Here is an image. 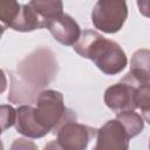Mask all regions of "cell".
<instances>
[{
    "label": "cell",
    "instance_id": "cell-1",
    "mask_svg": "<svg viewBox=\"0 0 150 150\" xmlns=\"http://www.w3.org/2000/svg\"><path fill=\"white\" fill-rule=\"evenodd\" d=\"M43 52L45 48H40L26 56L18 64L16 70L12 73V88L8 101L30 103L36 100L41 89L52 81L57 64L49 49L40 62Z\"/></svg>",
    "mask_w": 150,
    "mask_h": 150
},
{
    "label": "cell",
    "instance_id": "cell-2",
    "mask_svg": "<svg viewBox=\"0 0 150 150\" xmlns=\"http://www.w3.org/2000/svg\"><path fill=\"white\" fill-rule=\"evenodd\" d=\"M74 50L88 59L105 75H116L127 66V55L122 47L96 30L86 29L73 45Z\"/></svg>",
    "mask_w": 150,
    "mask_h": 150
},
{
    "label": "cell",
    "instance_id": "cell-3",
    "mask_svg": "<svg viewBox=\"0 0 150 150\" xmlns=\"http://www.w3.org/2000/svg\"><path fill=\"white\" fill-rule=\"evenodd\" d=\"M34 115L38 122L50 131H56L64 122L76 120L74 111L64 105L63 95L53 89L41 90L35 100Z\"/></svg>",
    "mask_w": 150,
    "mask_h": 150
},
{
    "label": "cell",
    "instance_id": "cell-4",
    "mask_svg": "<svg viewBox=\"0 0 150 150\" xmlns=\"http://www.w3.org/2000/svg\"><path fill=\"white\" fill-rule=\"evenodd\" d=\"M128 18L127 0H97L91 11L94 27L103 33H117Z\"/></svg>",
    "mask_w": 150,
    "mask_h": 150
},
{
    "label": "cell",
    "instance_id": "cell-5",
    "mask_svg": "<svg viewBox=\"0 0 150 150\" xmlns=\"http://www.w3.org/2000/svg\"><path fill=\"white\" fill-rule=\"evenodd\" d=\"M56 141L45 146V149H63V150H83L88 146L90 139L95 136L96 130L77 123L76 120L64 122L56 131Z\"/></svg>",
    "mask_w": 150,
    "mask_h": 150
},
{
    "label": "cell",
    "instance_id": "cell-6",
    "mask_svg": "<svg viewBox=\"0 0 150 150\" xmlns=\"http://www.w3.org/2000/svg\"><path fill=\"white\" fill-rule=\"evenodd\" d=\"M137 88L138 87L121 80L120 82L107 88L104 93V103L116 114L135 110L137 108Z\"/></svg>",
    "mask_w": 150,
    "mask_h": 150
},
{
    "label": "cell",
    "instance_id": "cell-7",
    "mask_svg": "<svg viewBox=\"0 0 150 150\" xmlns=\"http://www.w3.org/2000/svg\"><path fill=\"white\" fill-rule=\"evenodd\" d=\"M96 145L95 150L103 149H120L127 150L129 141L131 139L123 123L118 118H114L103 124L96 130Z\"/></svg>",
    "mask_w": 150,
    "mask_h": 150
},
{
    "label": "cell",
    "instance_id": "cell-8",
    "mask_svg": "<svg viewBox=\"0 0 150 150\" xmlns=\"http://www.w3.org/2000/svg\"><path fill=\"white\" fill-rule=\"evenodd\" d=\"M46 28L50 32L53 38L63 46H73L81 34L79 23L68 14H61L50 20Z\"/></svg>",
    "mask_w": 150,
    "mask_h": 150
},
{
    "label": "cell",
    "instance_id": "cell-9",
    "mask_svg": "<svg viewBox=\"0 0 150 150\" xmlns=\"http://www.w3.org/2000/svg\"><path fill=\"white\" fill-rule=\"evenodd\" d=\"M15 130L29 138H41L49 134L36 120L34 115V107L29 104H22L16 109L15 118Z\"/></svg>",
    "mask_w": 150,
    "mask_h": 150
},
{
    "label": "cell",
    "instance_id": "cell-10",
    "mask_svg": "<svg viewBox=\"0 0 150 150\" xmlns=\"http://www.w3.org/2000/svg\"><path fill=\"white\" fill-rule=\"evenodd\" d=\"M149 50L148 49H138L134 53L130 70L122 79L125 82H129L136 87L143 84H150L149 76Z\"/></svg>",
    "mask_w": 150,
    "mask_h": 150
},
{
    "label": "cell",
    "instance_id": "cell-11",
    "mask_svg": "<svg viewBox=\"0 0 150 150\" xmlns=\"http://www.w3.org/2000/svg\"><path fill=\"white\" fill-rule=\"evenodd\" d=\"M28 6L43 22L45 28L50 20L63 14L62 0H30Z\"/></svg>",
    "mask_w": 150,
    "mask_h": 150
},
{
    "label": "cell",
    "instance_id": "cell-12",
    "mask_svg": "<svg viewBox=\"0 0 150 150\" xmlns=\"http://www.w3.org/2000/svg\"><path fill=\"white\" fill-rule=\"evenodd\" d=\"M11 28L18 32H32L35 29L45 28V25L34 13V11L28 6V4H26L21 6L20 13L15 21L12 23Z\"/></svg>",
    "mask_w": 150,
    "mask_h": 150
},
{
    "label": "cell",
    "instance_id": "cell-13",
    "mask_svg": "<svg viewBox=\"0 0 150 150\" xmlns=\"http://www.w3.org/2000/svg\"><path fill=\"white\" fill-rule=\"evenodd\" d=\"M116 118H118L123 123V125H124L125 130L128 131L130 138L137 136L144 129V118H143V116L135 112L134 110L116 114Z\"/></svg>",
    "mask_w": 150,
    "mask_h": 150
},
{
    "label": "cell",
    "instance_id": "cell-14",
    "mask_svg": "<svg viewBox=\"0 0 150 150\" xmlns=\"http://www.w3.org/2000/svg\"><path fill=\"white\" fill-rule=\"evenodd\" d=\"M21 5L18 0H0V25L6 29L11 28L12 23L18 18Z\"/></svg>",
    "mask_w": 150,
    "mask_h": 150
},
{
    "label": "cell",
    "instance_id": "cell-15",
    "mask_svg": "<svg viewBox=\"0 0 150 150\" xmlns=\"http://www.w3.org/2000/svg\"><path fill=\"white\" fill-rule=\"evenodd\" d=\"M149 94H150V84H143L137 88L136 94V105L142 111V116L145 122H149Z\"/></svg>",
    "mask_w": 150,
    "mask_h": 150
},
{
    "label": "cell",
    "instance_id": "cell-16",
    "mask_svg": "<svg viewBox=\"0 0 150 150\" xmlns=\"http://www.w3.org/2000/svg\"><path fill=\"white\" fill-rule=\"evenodd\" d=\"M16 118V109H14L9 104L0 105V132L2 134L5 130L14 125Z\"/></svg>",
    "mask_w": 150,
    "mask_h": 150
},
{
    "label": "cell",
    "instance_id": "cell-17",
    "mask_svg": "<svg viewBox=\"0 0 150 150\" xmlns=\"http://www.w3.org/2000/svg\"><path fill=\"white\" fill-rule=\"evenodd\" d=\"M15 148H19V149H21V148H25V149H27V148L36 149V145H35L34 143H29V142H27V139L19 138V139H15L14 144L12 145V149H15Z\"/></svg>",
    "mask_w": 150,
    "mask_h": 150
},
{
    "label": "cell",
    "instance_id": "cell-18",
    "mask_svg": "<svg viewBox=\"0 0 150 150\" xmlns=\"http://www.w3.org/2000/svg\"><path fill=\"white\" fill-rule=\"evenodd\" d=\"M137 4H138V8H139V12L144 15V16H148V0H137Z\"/></svg>",
    "mask_w": 150,
    "mask_h": 150
},
{
    "label": "cell",
    "instance_id": "cell-19",
    "mask_svg": "<svg viewBox=\"0 0 150 150\" xmlns=\"http://www.w3.org/2000/svg\"><path fill=\"white\" fill-rule=\"evenodd\" d=\"M7 88V79L2 69H0V95L6 90Z\"/></svg>",
    "mask_w": 150,
    "mask_h": 150
},
{
    "label": "cell",
    "instance_id": "cell-20",
    "mask_svg": "<svg viewBox=\"0 0 150 150\" xmlns=\"http://www.w3.org/2000/svg\"><path fill=\"white\" fill-rule=\"evenodd\" d=\"M4 32H5V28L0 25V39H1V36H2V34H4Z\"/></svg>",
    "mask_w": 150,
    "mask_h": 150
},
{
    "label": "cell",
    "instance_id": "cell-21",
    "mask_svg": "<svg viewBox=\"0 0 150 150\" xmlns=\"http://www.w3.org/2000/svg\"><path fill=\"white\" fill-rule=\"evenodd\" d=\"M0 135H1V132H0ZM0 149H4V145H2V143H1V139H0Z\"/></svg>",
    "mask_w": 150,
    "mask_h": 150
}]
</instances>
